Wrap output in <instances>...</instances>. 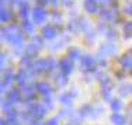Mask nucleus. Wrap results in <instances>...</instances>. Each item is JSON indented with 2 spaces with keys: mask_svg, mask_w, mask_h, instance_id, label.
I'll use <instances>...</instances> for the list:
<instances>
[{
  "mask_svg": "<svg viewBox=\"0 0 132 125\" xmlns=\"http://www.w3.org/2000/svg\"><path fill=\"white\" fill-rule=\"evenodd\" d=\"M20 34H21V30L17 26H9V27L2 28V38H7L9 41L11 38H14V37L20 35Z\"/></svg>",
  "mask_w": 132,
  "mask_h": 125,
  "instance_id": "nucleus-1",
  "label": "nucleus"
},
{
  "mask_svg": "<svg viewBox=\"0 0 132 125\" xmlns=\"http://www.w3.org/2000/svg\"><path fill=\"white\" fill-rule=\"evenodd\" d=\"M117 51V45L115 44H103L98 49V54L100 56H108V55H112L114 52Z\"/></svg>",
  "mask_w": 132,
  "mask_h": 125,
  "instance_id": "nucleus-2",
  "label": "nucleus"
},
{
  "mask_svg": "<svg viewBox=\"0 0 132 125\" xmlns=\"http://www.w3.org/2000/svg\"><path fill=\"white\" fill-rule=\"evenodd\" d=\"M31 70H32V73L48 70V59H38V61H35L32 63V66H31Z\"/></svg>",
  "mask_w": 132,
  "mask_h": 125,
  "instance_id": "nucleus-3",
  "label": "nucleus"
},
{
  "mask_svg": "<svg viewBox=\"0 0 132 125\" xmlns=\"http://www.w3.org/2000/svg\"><path fill=\"white\" fill-rule=\"evenodd\" d=\"M28 110H30L31 115L41 118V117H44V115H45L46 107H44V105H41V104H31L30 107H28Z\"/></svg>",
  "mask_w": 132,
  "mask_h": 125,
  "instance_id": "nucleus-4",
  "label": "nucleus"
},
{
  "mask_svg": "<svg viewBox=\"0 0 132 125\" xmlns=\"http://www.w3.org/2000/svg\"><path fill=\"white\" fill-rule=\"evenodd\" d=\"M32 17H34V21L35 23H44L45 21V17H46V11L44 10L42 7H34V10H32Z\"/></svg>",
  "mask_w": 132,
  "mask_h": 125,
  "instance_id": "nucleus-5",
  "label": "nucleus"
},
{
  "mask_svg": "<svg viewBox=\"0 0 132 125\" xmlns=\"http://www.w3.org/2000/svg\"><path fill=\"white\" fill-rule=\"evenodd\" d=\"M41 46H42V41H41V38H38V37H34L32 41L27 45V54H35Z\"/></svg>",
  "mask_w": 132,
  "mask_h": 125,
  "instance_id": "nucleus-6",
  "label": "nucleus"
},
{
  "mask_svg": "<svg viewBox=\"0 0 132 125\" xmlns=\"http://www.w3.org/2000/svg\"><path fill=\"white\" fill-rule=\"evenodd\" d=\"M100 17L105 21H114L117 17V10H112V9H101L100 10Z\"/></svg>",
  "mask_w": 132,
  "mask_h": 125,
  "instance_id": "nucleus-7",
  "label": "nucleus"
},
{
  "mask_svg": "<svg viewBox=\"0 0 132 125\" xmlns=\"http://www.w3.org/2000/svg\"><path fill=\"white\" fill-rule=\"evenodd\" d=\"M59 66H61L62 73H65L66 76H68L72 72V69H73V66H72V59L70 58H62L61 62H59Z\"/></svg>",
  "mask_w": 132,
  "mask_h": 125,
  "instance_id": "nucleus-8",
  "label": "nucleus"
},
{
  "mask_svg": "<svg viewBox=\"0 0 132 125\" xmlns=\"http://www.w3.org/2000/svg\"><path fill=\"white\" fill-rule=\"evenodd\" d=\"M42 35L45 37L46 39H52L58 35V31H56V28L53 26H45L42 30Z\"/></svg>",
  "mask_w": 132,
  "mask_h": 125,
  "instance_id": "nucleus-9",
  "label": "nucleus"
},
{
  "mask_svg": "<svg viewBox=\"0 0 132 125\" xmlns=\"http://www.w3.org/2000/svg\"><path fill=\"white\" fill-rule=\"evenodd\" d=\"M35 89L38 90L39 93H42L44 96H48V94H51V93H52V87L49 86L48 83H45V82L37 83V84H35Z\"/></svg>",
  "mask_w": 132,
  "mask_h": 125,
  "instance_id": "nucleus-10",
  "label": "nucleus"
},
{
  "mask_svg": "<svg viewBox=\"0 0 132 125\" xmlns=\"http://www.w3.org/2000/svg\"><path fill=\"white\" fill-rule=\"evenodd\" d=\"M7 100L10 103H18L21 100V93L18 89H11L7 94Z\"/></svg>",
  "mask_w": 132,
  "mask_h": 125,
  "instance_id": "nucleus-11",
  "label": "nucleus"
},
{
  "mask_svg": "<svg viewBox=\"0 0 132 125\" xmlns=\"http://www.w3.org/2000/svg\"><path fill=\"white\" fill-rule=\"evenodd\" d=\"M119 63L122 65V68L125 69H131L132 68V54H127L119 58Z\"/></svg>",
  "mask_w": 132,
  "mask_h": 125,
  "instance_id": "nucleus-12",
  "label": "nucleus"
},
{
  "mask_svg": "<svg viewBox=\"0 0 132 125\" xmlns=\"http://www.w3.org/2000/svg\"><path fill=\"white\" fill-rule=\"evenodd\" d=\"M93 65H94V59L90 55H84L81 58V68L83 69H93Z\"/></svg>",
  "mask_w": 132,
  "mask_h": 125,
  "instance_id": "nucleus-13",
  "label": "nucleus"
},
{
  "mask_svg": "<svg viewBox=\"0 0 132 125\" xmlns=\"http://www.w3.org/2000/svg\"><path fill=\"white\" fill-rule=\"evenodd\" d=\"M23 98L26 100V101L34 100V87L32 86H26L23 89Z\"/></svg>",
  "mask_w": 132,
  "mask_h": 125,
  "instance_id": "nucleus-14",
  "label": "nucleus"
},
{
  "mask_svg": "<svg viewBox=\"0 0 132 125\" xmlns=\"http://www.w3.org/2000/svg\"><path fill=\"white\" fill-rule=\"evenodd\" d=\"M84 9L89 13H96L97 11V0H84Z\"/></svg>",
  "mask_w": 132,
  "mask_h": 125,
  "instance_id": "nucleus-15",
  "label": "nucleus"
},
{
  "mask_svg": "<svg viewBox=\"0 0 132 125\" xmlns=\"http://www.w3.org/2000/svg\"><path fill=\"white\" fill-rule=\"evenodd\" d=\"M68 55H69V58H70L72 61H79V59L81 58V52H80L79 48H69Z\"/></svg>",
  "mask_w": 132,
  "mask_h": 125,
  "instance_id": "nucleus-16",
  "label": "nucleus"
},
{
  "mask_svg": "<svg viewBox=\"0 0 132 125\" xmlns=\"http://www.w3.org/2000/svg\"><path fill=\"white\" fill-rule=\"evenodd\" d=\"M110 120H111V122L115 124V125H124L125 124V117H124V115H121V114H118V112L112 114Z\"/></svg>",
  "mask_w": 132,
  "mask_h": 125,
  "instance_id": "nucleus-17",
  "label": "nucleus"
},
{
  "mask_svg": "<svg viewBox=\"0 0 132 125\" xmlns=\"http://www.w3.org/2000/svg\"><path fill=\"white\" fill-rule=\"evenodd\" d=\"M15 77H17V76L14 74V72H13V70H6L4 73H3V80H2V82H4V83H7V84H9V83L13 82Z\"/></svg>",
  "mask_w": 132,
  "mask_h": 125,
  "instance_id": "nucleus-18",
  "label": "nucleus"
},
{
  "mask_svg": "<svg viewBox=\"0 0 132 125\" xmlns=\"http://www.w3.org/2000/svg\"><path fill=\"white\" fill-rule=\"evenodd\" d=\"M10 18H11V11H9L7 9L2 7V10H0V21L6 23V21H9Z\"/></svg>",
  "mask_w": 132,
  "mask_h": 125,
  "instance_id": "nucleus-19",
  "label": "nucleus"
},
{
  "mask_svg": "<svg viewBox=\"0 0 132 125\" xmlns=\"http://www.w3.org/2000/svg\"><path fill=\"white\" fill-rule=\"evenodd\" d=\"M119 94L121 96H128V94H131L132 93V84H124V86H121L119 87Z\"/></svg>",
  "mask_w": 132,
  "mask_h": 125,
  "instance_id": "nucleus-20",
  "label": "nucleus"
},
{
  "mask_svg": "<svg viewBox=\"0 0 132 125\" xmlns=\"http://www.w3.org/2000/svg\"><path fill=\"white\" fill-rule=\"evenodd\" d=\"M6 117H7L9 122L10 124H14L15 122V118H17V112H15V110H7L6 111Z\"/></svg>",
  "mask_w": 132,
  "mask_h": 125,
  "instance_id": "nucleus-21",
  "label": "nucleus"
},
{
  "mask_svg": "<svg viewBox=\"0 0 132 125\" xmlns=\"http://www.w3.org/2000/svg\"><path fill=\"white\" fill-rule=\"evenodd\" d=\"M15 79H17V82L18 83H26L27 82V79H28V73L26 70H21V72H18L17 73V77H15Z\"/></svg>",
  "mask_w": 132,
  "mask_h": 125,
  "instance_id": "nucleus-22",
  "label": "nucleus"
},
{
  "mask_svg": "<svg viewBox=\"0 0 132 125\" xmlns=\"http://www.w3.org/2000/svg\"><path fill=\"white\" fill-rule=\"evenodd\" d=\"M23 41H24V37H23V34H20V35H17V37H14V38H11L10 39V44L11 45H21L23 44Z\"/></svg>",
  "mask_w": 132,
  "mask_h": 125,
  "instance_id": "nucleus-23",
  "label": "nucleus"
},
{
  "mask_svg": "<svg viewBox=\"0 0 132 125\" xmlns=\"http://www.w3.org/2000/svg\"><path fill=\"white\" fill-rule=\"evenodd\" d=\"M121 107H122L121 100H112V101H111V110L112 111H119V110H121Z\"/></svg>",
  "mask_w": 132,
  "mask_h": 125,
  "instance_id": "nucleus-24",
  "label": "nucleus"
},
{
  "mask_svg": "<svg viewBox=\"0 0 132 125\" xmlns=\"http://www.w3.org/2000/svg\"><path fill=\"white\" fill-rule=\"evenodd\" d=\"M21 66H26V68H31V66H32V62H31L30 55L24 56V58L21 59Z\"/></svg>",
  "mask_w": 132,
  "mask_h": 125,
  "instance_id": "nucleus-25",
  "label": "nucleus"
},
{
  "mask_svg": "<svg viewBox=\"0 0 132 125\" xmlns=\"http://www.w3.org/2000/svg\"><path fill=\"white\" fill-rule=\"evenodd\" d=\"M111 90L110 87H105V89L101 90V96L104 97V100H111Z\"/></svg>",
  "mask_w": 132,
  "mask_h": 125,
  "instance_id": "nucleus-26",
  "label": "nucleus"
},
{
  "mask_svg": "<svg viewBox=\"0 0 132 125\" xmlns=\"http://www.w3.org/2000/svg\"><path fill=\"white\" fill-rule=\"evenodd\" d=\"M124 32L127 34V37L132 34V21H127L124 24Z\"/></svg>",
  "mask_w": 132,
  "mask_h": 125,
  "instance_id": "nucleus-27",
  "label": "nucleus"
},
{
  "mask_svg": "<svg viewBox=\"0 0 132 125\" xmlns=\"http://www.w3.org/2000/svg\"><path fill=\"white\" fill-rule=\"evenodd\" d=\"M55 80H56V83H58L59 86H63V84L68 82V77H66V74H65V73H62L61 76H56V79H55Z\"/></svg>",
  "mask_w": 132,
  "mask_h": 125,
  "instance_id": "nucleus-28",
  "label": "nucleus"
},
{
  "mask_svg": "<svg viewBox=\"0 0 132 125\" xmlns=\"http://www.w3.org/2000/svg\"><path fill=\"white\" fill-rule=\"evenodd\" d=\"M24 30H26L27 32L34 31V23H32V21H28V20L24 21Z\"/></svg>",
  "mask_w": 132,
  "mask_h": 125,
  "instance_id": "nucleus-29",
  "label": "nucleus"
},
{
  "mask_svg": "<svg viewBox=\"0 0 132 125\" xmlns=\"http://www.w3.org/2000/svg\"><path fill=\"white\" fill-rule=\"evenodd\" d=\"M20 15H21V17H24V18L28 15V6H27V3L21 4V7H20Z\"/></svg>",
  "mask_w": 132,
  "mask_h": 125,
  "instance_id": "nucleus-30",
  "label": "nucleus"
},
{
  "mask_svg": "<svg viewBox=\"0 0 132 125\" xmlns=\"http://www.w3.org/2000/svg\"><path fill=\"white\" fill-rule=\"evenodd\" d=\"M90 114H92V107H90V105H84V107L80 110V115H83V117L90 115Z\"/></svg>",
  "mask_w": 132,
  "mask_h": 125,
  "instance_id": "nucleus-31",
  "label": "nucleus"
},
{
  "mask_svg": "<svg viewBox=\"0 0 132 125\" xmlns=\"http://www.w3.org/2000/svg\"><path fill=\"white\" fill-rule=\"evenodd\" d=\"M70 101L72 100H70V96L69 94H62L61 96V103L62 104H70Z\"/></svg>",
  "mask_w": 132,
  "mask_h": 125,
  "instance_id": "nucleus-32",
  "label": "nucleus"
},
{
  "mask_svg": "<svg viewBox=\"0 0 132 125\" xmlns=\"http://www.w3.org/2000/svg\"><path fill=\"white\" fill-rule=\"evenodd\" d=\"M107 37H108L110 39H115L117 38V31L115 30H108L107 31Z\"/></svg>",
  "mask_w": 132,
  "mask_h": 125,
  "instance_id": "nucleus-33",
  "label": "nucleus"
},
{
  "mask_svg": "<svg viewBox=\"0 0 132 125\" xmlns=\"http://www.w3.org/2000/svg\"><path fill=\"white\" fill-rule=\"evenodd\" d=\"M44 104H46V107H48V108H51V107H52V98L49 97V94L44 97Z\"/></svg>",
  "mask_w": 132,
  "mask_h": 125,
  "instance_id": "nucleus-34",
  "label": "nucleus"
},
{
  "mask_svg": "<svg viewBox=\"0 0 132 125\" xmlns=\"http://www.w3.org/2000/svg\"><path fill=\"white\" fill-rule=\"evenodd\" d=\"M98 80H100V83H101V84H107V83L110 82L108 76H105V74H100V76H98Z\"/></svg>",
  "mask_w": 132,
  "mask_h": 125,
  "instance_id": "nucleus-35",
  "label": "nucleus"
},
{
  "mask_svg": "<svg viewBox=\"0 0 132 125\" xmlns=\"http://www.w3.org/2000/svg\"><path fill=\"white\" fill-rule=\"evenodd\" d=\"M55 66H56V61H55L53 58H49V59H48V70L53 69Z\"/></svg>",
  "mask_w": 132,
  "mask_h": 125,
  "instance_id": "nucleus-36",
  "label": "nucleus"
},
{
  "mask_svg": "<svg viewBox=\"0 0 132 125\" xmlns=\"http://www.w3.org/2000/svg\"><path fill=\"white\" fill-rule=\"evenodd\" d=\"M86 38H87V39H90V41H93V39H94V34H93V31H92V30H89V28H87V35H86Z\"/></svg>",
  "mask_w": 132,
  "mask_h": 125,
  "instance_id": "nucleus-37",
  "label": "nucleus"
},
{
  "mask_svg": "<svg viewBox=\"0 0 132 125\" xmlns=\"http://www.w3.org/2000/svg\"><path fill=\"white\" fill-rule=\"evenodd\" d=\"M45 125H58V120L56 118H51L48 122H45Z\"/></svg>",
  "mask_w": 132,
  "mask_h": 125,
  "instance_id": "nucleus-38",
  "label": "nucleus"
},
{
  "mask_svg": "<svg viewBox=\"0 0 132 125\" xmlns=\"http://www.w3.org/2000/svg\"><path fill=\"white\" fill-rule=\"evenodd\" d=\"M0 58H2V59H0V66H4V62H6V55L4 54H2V55H0Z\"/></svg>",
  "mask_w": 132,
  "mask_h": 125,
  "instance_id": "nucleus-39",
  "label": "nucleus"
},
{
  "mask_svg": "<svg viewBox=\"0 0 132 125\" xmlns=\"http://www.w3.org/2000/svg\"><path fill=\"white\" fill-rule=\"evenodd\" d=\"M125 11H127L128 14H132V3H131V4H128L127 7H125Z\"/></svg>",
  "mask_w": 132,
  "mask_h": 125,
  "instance_id": "nucleus-40",
  "label": "nucleus"
},
{
  "mask_svg": "<svg viewBox=\"0 0 132 125\" xmlns=\"http://www.w3.org/2000/svg\"><path fill=\"white\" fill-rule=\"evenodd\" d=\"M97 3H100V4H108V3H112V0H97Z\"/></svg>",
  "mask_w": 132,
  "mask_h": 125,
  "instance_id": "nucleus-41",
  "label": "nucleus"
},
{
  "mask_svg": "<svg viewBox=\"0 0 132 125\" xmlns=\"http://www.w3.org/2000/svg\"><path fill=\"white\" fill-rule=\"evenodd\" d=\"M62 3H63L65 6H70L72 3H73V0H62Z\"/></svg>",
  "mask_w": 132,
  "mask_h": 125,
  "instance_id": "nucleus-42",
  "label": "nucleus"
},
{
  "mask_svg": "<svg viewBox=\"0 0 132 125\" xmlns=\"http://www.w3.org/2000/svg\"><path fill=\"white\" fill-rule=\"evenodd\" d=\"M30 125H42V124L39 121H32V122H30Z\"/></svg>",
  "mask_w": 132,
  "mask_h": 125,
  "instance_id": "nucleus-43",
  "label": "nucleus"
},
{
  "mask_svg": "<svg viewBox=\"0 0 132 125\" xmlns=\"http://www.w3.org/2000/svg\"><path fill=\"white\" fill-rule=\"evenodd\" d=\"M49 0H38V3L39 4H45V3H48Z\"/></svg>",
  "mask_w": 132,
  "mask_h": 125,
  "instance_id": "nucleus-44",
  "label": "nucleus"
},
{
  "mask_svg": "<svg viewBox=\"0 0 132 125\" xmlns=\"http://www.w3.org/2000/svg\"><path fill=\"white\" fill-rule=\"evenodd\" d=\"M11 3V2H13V0H2V6H4V3Z\"/></svg>",
  "mask_w": 132,
  "mask_h": 125,
  "instance_id": "nucleus-45",
  "label": "nucleus"
},
{
  "mask_svg": "<svg viewBox=\"0 0 132 125\" xmlns=\"http://www.w3.org/2000/svg\"><path fill=\"white\" fill-rule=\"evenodd\" d=\"M0 125H7V121H4V120H2V121H0Z\"/></svg>",
  "mask_w": 132,
  "mask_h": 125,
  "instance_id": "nucleus-46",
  "label": "nucleus"
},
{
  "mask_svg": "<svg viewBox=\"0 0 132 125\" xmlns=\"http://www.w3.org/2000/svg\"><path fill=\"white\" fill-rule=\"evenodd\" d=\"M17 3H21V4H24V3H27V0H17Z\"/></svg>",
  "mask_w": 132,
  "mask_h": 125,
  "instance_id": "nucleus-47",
  "label": "nucleus"
},
{
  "mask_svg": "<svg viewBox=\"0 0 132 125\" xmlns=\"http://www.w3.org/2000/svg\"><path fill=\"white\" fill-rule=\"evenodd\" d=\"M49 2H51V3H52V4H56V3H58V2H59V0H49Z\"/></svg>",
  "mask_w": 132,
  "mask_h": 125,
  "instance_id": "nucleus-48",
  "label": "nucleus"
}]
</instances>
